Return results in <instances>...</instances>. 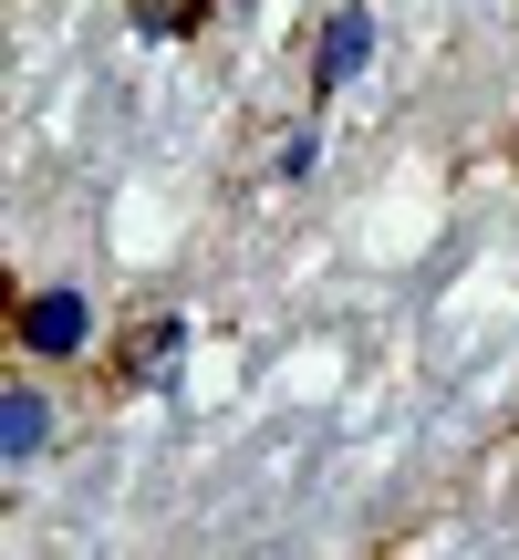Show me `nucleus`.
<instances>
[{
  "label": "nucleus",
  "mask_w": 519,
  "mask_h": 560,
  "mask_svg": "<svg viewBox=\"0 0 519 560\" xmlns=\"http://www.w3.org/2000/svg\"><path fill=\"white\" fill-rule=\"evenodd\" d=\"M42 446H53V405H42V384H0V467H32Z\"/></svg>",
  "instance_id": "2"
},
{
  "label": "nucleus",
  "mask_w": 519,
  "mask_h": 560,
  "mask_svg": "<svg viewBox=\"0 0 519 560\" xmlns=\"http://www.w3.org/2000/svg\"><path fill=\"white\" fill-rule=\"evenodd\" d=\"M11 332H21V353L62 363V353H83V342H94V301H83L73 280H53V291H21Z\"/></svg>",
  "instance_id": "1"
},
{
  "label": "nucleus",
  "mask_w": 519,
  "mask_h": 560,
  "mask_svg": "<svg viewBox=\"0 0 519 560\" xmlns=\"http://www.w3.org/2000/svg\"><path fill=\"white\" fill-rule=\"evenodd\" d=\"M364 62H374V21H364V11H333V32H322V52H312V94H343Z\"/></svg>",
  "instance_id": "3"
}]
</instances>
